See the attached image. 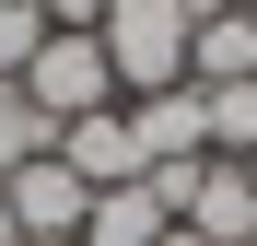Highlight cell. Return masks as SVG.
Segmentation results:
<instances>
[{
  "mask_svg": "<svg viewBox=\"0 0 257 246\" xmlns=\"http://www.w3.org/2000/svg\"><path fill=\"white\" fill-rule=\"evenodd\" d=\"M164 246H199V234H187V223H176V234H164Z\"/></svg>",
  "mask_w": 257,
  "mask_h": 246,
  "instance_id": "cell-14",
  "label": "cell"
},
{
  "mask_svg": "<svg viewBox=\"0 0 257 246\" xmlns=\"http://www.w3.org/2000/svg\"><path fill=\"white\" fill-rule=\"evenodd\" d=\"M164 234H176V211L152 199V176L94 188V211H82V246H164Z\"/></svg>",
  "mask_w": 257,
  "mask_h": 246,
  "instance_id": "cell-7",
  "label": "cell"
},
{
  "mask_svg": "<svg viewBox=\"0 0 257 246\" xmlns=\"http://www.w3.org/2000/svg\"><path fill=\"white\" fill-rule=\"evenodd\" d=\"M24 106L47 117V129H70V117H94V106H117V70H105V35H59V24H47V47L24 59Z\"/></svg>",
  "mask_w": 257,
  "mask_h": 246,
  "instance_id": "cell-2",
  "label": "cell"
},
{
  "mask_svg": "<svg viewBox=\"0 0 257 246\" xmlns=\"http://www.w3.org/2000/svg\"><path fill=\"white\" fill-rule=\"evenodd\" d=\"M199 12H222V0H105V70H117V106L128 94H164V82H187V35Z\"/></svg>",
  "mask_w": 257,
  "mask_h": 246,
  "instance_id": "cell-1",
  "label": "cell"
},
{
  "mask_svg": "<svg viewBox=\"0 0 257 246\" xmlns=\"http://www.w3.org/2000/svg\"><path fill=\"white\" fill-rule=\"evenodd\" d=\"M35 152H59V129L24 106V82H0V176H24Z\"/></svg>",
  "mask_w": 257,
  "mask_h": 246,
  "instance_id": "cell-10",
  "label": "cell"
},
{
  "mask_svg": "<svg viewBox=\"0 0 257 246\" xmlns=\"http://www.w3.org/2000/svg\"><path fill=\"white\" fill-rule=\"evenodd\" d=\"M128 129H141V176H152V164H199V152H210L199 82H164V94H128Z\"/></svg>",
  "mask_w": 257,
  "mask_h": 246,
  "instance_id": "cell-4",
  "label": "cell"
},
{
  "mask_svg": "<svg viewBox=\"0 0 257 246\" xmlns=\"http://www.w3.org/2000/svg\"><path fill=\"white\" fill-rule=\"evenodd\" d=\"M0 246H24V223H12V188H0Z\"/></svg>",
  "mask_w": 257,
  "mask_h": 246,
  "instance_id": "cell-13",
  "label": "cell"
},
{
  "mask_svg": "<svg viewBox=\"0 0 257 246\" xmlns=\"http://www.w3.org/2000/svg\"><path fill=\"white\" fill-rule=\"evenodd\" d=\"M35 12H47L59 35H94V24H105V0H35Z\"/></svg>",
  "mask_w": 257,
  "mask_h": 246,
  "instance_id": "cell-12",
  "label": "cell"
},
{
  "mask_svg": "<svg viewBox=\"0 0 257 246\" xmlns=\"http://www.w3.org/2000/svg\"><path fill=\"white\" fill-rule=\"evenodd\" d=\"M59 164H70L82 188H128V176H141V129H128V106L70 117V129H59Z\"/></svg>",
  "mask_w": 257,
  "mask_h": 246,
  "instance_id": "cell-6",
  "label": "cell"
},
{
  "mask_svg": "<svg viewBox=\"0 0 257 246\" xmlns=\"http://www.w3.org/2000/svg\"><path fill=\"white\" fill-rule=\"evenodd\" d=\"M245 176H257V152H245Z\"/></svg>",
  "mask_w": 257,
  "mask_h": 246,
  "instance_id": "cell-16",
  "label": "cell"
},
{
  "mask_svg": "<svg viewBox=\"0 0 257 246\" xmlns=\"http://www.w3.org/2000/svg\"><path fill=\"white\" fill-rule=\"evenodd\" d=\"M0 188H12V223H24V246H82V211H94V188H82L59 152H35L24 176H0Z\"/></svg>",
  "mask_w": 257,
  "mask_h": 246,
  "instance_id": "cell-3",
  "label": "cell"
},
{
  "mask_svg": "<svg viewBox=\"0 0 257 246\" xmlns=\"http://www.w3.org/2000/svg\"><path fill=\"white\" fill-rule=\"evenodd\" d=\"M222 12H257V0H222Z\"/></svg>",
  "mask_w": 257,
  "mask_h": 246,
  "instance_id": "cell-15",
  "label": "cell"
},
{
  "mask_svg": "<svg viewBox=\"0 0 257 246\" xmlns=\"http://www.w3.org/2000/svg\"><path fill=\"white\" fill-rule=\"evenodd\" d=\"M176 223H187L199 246H257V176H245V164H222V152H210Z\"/></svg>",
  "mask_w": 257,
  "mask_h": 246,
  "instance_id": "cell-5",
  "label": "cell"
},
{
  "mask_svg": "<svg viewBox=\"0 0 257 246\" xmlns=\"http://www.w3.org/2000/svg\"><path fill=\"white\" fill-rule=\"evenodd\" d=\"M35 47H47V12H35V0H0V82H24Z\"/></svg>",
  "mask_w": 257,
  "mask_h": 246,
  "instance_id": "cell-11",
  "label": "cell"
},
{
  "mask_svg": "<svg viewBox=\"0 0 257 246\" xmlns=\"http://www.w3.org/2000/svg\"><path fill=\"white\" fill-rule=\"evenodd\" d=\"M187 82H257V12H199Z\"/></svg>",
  "mask_w": 257,
  "mask_h": 246,
  "instance_id": "cell-8",
  "label": "cell"
},
{
  "mask_svg": "<svg viewBox=\"0 0 257 246\" xmlns=\"http://www.w3.org/2000/svg\"><path fill=\"white\" fill-rule=\"evenodd\" d=\"M199 117H210V152L222 164L257 152V82H199Z\"/></svg>",
  "mask_w": 257,
  "mask_h": 246,
  "instance_id": "cell-9",
  "label": "cell"
}]
</instances>
